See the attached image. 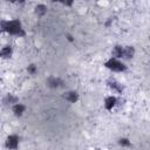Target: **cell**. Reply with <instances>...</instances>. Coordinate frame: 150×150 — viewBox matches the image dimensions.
<instances>
[{
	"instance_id": "obj_19",
	"label": "cell",
	"mask_w": 150,
	"mask_h": 150,
	"mask_svg": "<svg viewBox=\"0 0 150 150\" xmlns=\"http://www.w3.org/2000/svg\"><path fill=\"white\" fill-rule=\"evenodd\" d=\"M95 1H97V0H95Z\"/></svg>"
},
{
	"instance_id": "obj_12",
	"label": "cell",
	"mask_w": 150,
	"mask_h": 150,
	"mask_svg": "<svg viewBox=\"0 0 150 150\" xmlns=\"http://www.w3.org/2000/svg\"><path fill=\"white\" fill-rule=\"evenodd\" d=\"M48 13V6L45 5V4H38L35 7H34V14L36 16H45L46 14Z\"/></svg>"
},
{
	"instance_id": "obj_4",
	"label": "cell",
	"mask_w": 150,
	"mask_h": 150,
	"mask_svg": "<svg viewBox=\"0 0 150 150\" xmlns=\"http://www.w3.org/2000/svg\"><path fill=\"white\" fill-rule=\"evenodd\" d=\"M118 104V97L115 95V94H111V95H108L104 97L103 100V108L107 110V111H112L116 105Z\"/></svg>"
},
{
	"instance_id": "obj_8",
	"label": "cell",
	"mask_w": 150,
	"mask_h": 150,
	"mask_svg": "<svg viewBox=\"0 0 150 150\" xmlns=\"http://www.w3.org/2000/svg\"><path fill=\"white\" fill-rule=\"evenodd\" d=\"M11 110H12V112H13V115L15 116V117H22L23 116V114L26 112V110H27V107H26V104H23L22 102H16V103H14L12 107H11Z\"/></svg>"
},
{
	"instance_id": "obj_10",
	"label": "cell",
	"mask_w": 150,
	"mask_h": 150,
	"mask_svg": "<svg viewBox=\"0 0 150 150\" xmlns=\"http://www.w3.org/2000/svg\"><path fill=\"white\" fill-rule=\"evenodd\" d=\"M13 47L11 45H5L0 48V59L2 60H9L13 56Z\"/></svg>"
},
{
	"instance_id": "obj_15",
	"label": "cell",
	"mask_w": 150,
	"mask_h": 150,
	"mask_svg": "<svg viewBox=\"0 0 150 150\" xmlns=\"http://www.w3.org/2000/svg\"><path fill=\"white\" fill-rule=\"evenodd\" d=\"M53 2H56V4H60L62 6H66V7H71L75 2V0H52Z\"/></svg>"
},
{
	"instance_id": "obj_14",
	"label": "cell",
	"mask_w": 150,
	"mask_h": 150,
	"mask_svg": "<svg viewBox=\"0 0 150 150\" xmlns=\"http://www.w3.org/2000/svg\"><path fill=\"white\" fill-rule=\"evenodd\" d=\"M117 143H118V145L122 146V148H130V146H131V141H130L129 138H127V137H121V138H118Z\"/></svg>"
},
{
	"instance_id": "obj_17",
	"label": "cell",
	"mask_w": 150,
	"mask_h": 150,
	"mask_svg": "<svg viewBox=\"0 0 150 150\" xmlns=\"http://www.w3.org/2000/svg\"><path fill=\"white\" fill-rule=\"evenodd\" d=\"M7 2H11V4H25L26 0H5Z\"/></svg>"
},
{
	"instance_id": "obj_13",
	"label": "cell",
	"mask_w": 150,
	"mask_h": 150,
	"mask_svg": "<svg viewBox=\"0 0 150 150\" xmlns=\"http://www.w3.org/2000/svg\"><path fill=\"white\" fill-rule=\"evenodd\" d=\"M122 52H123V46L122 45H115L111 49V56L122 60Z\"/></svg>"
},
{
	"instance_id": "obj_3",
	"label": "cell",
	"mask_w": 150,
	"mask_h": 150,
	"mask_svg": "<svg viewBox=\"0 0 150 150\" xmlns=\"http://www.w3.org/2000/svg\"><path fill=\"white\" fill-rule=\"evenodd\" d=\"M20 145V136L18 134H9L5 139V148L15 150Z\"/></svg>"
},
{
	"instance_id": "obj_1",
	"label": "cell",
	"mask_w": 150,
	"mask_h": 150,
	"mask_svg": "<svg viewBox=\"0 0 150 150\" xmlns=\"http://www.w3.org/2000/svg\"><path fill=\"white\" fill-rule=\"evenodd\" d=\"M0 33L8 34L15 38H25L27 32L19 19H2L0 20Z\"/></svg>"
},
{
	"instance_id": "obj_7",
	"label": "cell",
	"mask_w": 150,
	"mask_h": 150,
	"mask_svg": "<svg viewBox=\"0 0 150 150\" xmlns=\"http://www.w3.org/2000/svg\"><path fill=\"white\" fill-rule=\"evenodd\" d=\"M62 98L69 103H77L80 101V94L77 90H67L62 94Z\"/></svg>"
},
{
	"instance_id": "obj_9",
	"label": "cell",
	"mask_w": 150,
	"mask_h": 150,
	"mask_svg": "<svg viewBox=\"0 0 150 150\" xmlns=\"http://www.w3.org/2000/svg\"><path fill=\"white\" fill-rule=\"evenodd\" d=\"M136 54V49L134 46H123V52H122V60L127 61V60H131L134 59Z\"/></svg>"
},
{
	"instance_id": "obj_18",
	"label": "cell",
	"mask_w": 150,
	"mask_h": 150,
	"mask_svg": "<svg viewBox=\"0 0 150 150\" xmlns=\"http://www.w3.org/2000/svg\"><path fill=\"white\" fill-rule=\"evenodd\" d=\"M67 36H68V38H67V39H68V40H69V41H71V42H73V41H74V39H73V36H71V35H69V34H68V35H67Z\"/></svg>"
},
{
	"instance_id": "obj_2",
	"label": "cell",
	"mask_w": 150,
	"mask_h": 150,
	"mask_svg": "<svg viewBox=\"0 0 150 150\" xmlns=\"http://www.w3.org/2000/svg\"><path fill=\"white\" fill-rule=\"evenodd\" d=\"M103 66L111 73H124L128 70V66L125 64V62L123 60L114 57V56H110L109 59H107L103 62Z\"/></svg>"
},
{
	"instance_id": "obj_16",
	"label": "cell",
	"mask_w": 150,
	"mask_h": 150,
	"mask_svg": "<svg viewBox=\"0 0 150 150\" xmlns=\"http://www.w3.org/2000/svg\"><path fill=\"white\" fill-rule=\"evenodd\" d=\"M26 70H27V73H28L29 75H35V74L38 73V67H36V64L30 63V64H28V66H27Z\"/></svg>"
},
{
	"instance_id": "obj_6",
	"label": "cell",
	"mask_w": 150,
	"mask_h": 150,
	"mask_svg": "<svg viewBox=\"0 0 150 150\" xmlns=\"http://www.w3.org/2000/svg\"><path fill=\"white\" fill-rule=\"evenodd\" d=\"M63 80L61 79V77H59V76H54V75H52V76H49L47 80H46V86L48 87V88H50V89H59V88H61L62 86H63Z\"/></svg>"
},
{
	"instance_id": "obj_11",
	"label": "cell",
	"mask_w": 150,
	"mask_h": 150,
	"mask_svg": "<svg viewBox=\"0 0 150 150\" xmlns=\"http://www.w3.org/2000/svg\"><path fill=\"white\" fill-rule=\"evenodd\" d=\"M16 102H19V97L16 96V95H14L13 93H8V94H6L4 97H2V103H4V105H6V107H12L14 103H16Z\"/></svg>"
},
{
	"instance_id": "obj_5",
	"label": "cell",
	"mask_w": 150,
	"mask_h": 150,
	"mask_svg": "<svg viewBox=\"0 0 150 150\" xmlns=\"http://www.w3.org/2000/svg\"><path fill=\"white\" fill-rule=\"evenodd\" d=\"M107 86H108V88H109L112 93H115V94H117V95H122L123 91H124V86H123L120 81H117L116 79L110 77V79L107 81Z\"/></svg>"
}]
</instances>
